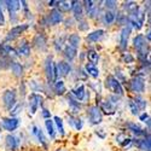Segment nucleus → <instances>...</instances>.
<instances>
[{
  "instance_id": "25",
  "label": "nucleus",
  "mask_w": 151,
  "mask_h": 151,
  "mask_svg": "<svg viewBox=\"0 0 151 151\" xmlns=\"http://www.w3.org/2000/svg\"><path fill=\"white\" fill-rule=\"evenodd\" d=\"M102 109L103 111L105 112V114H114L115 112V105L112 104L111 102H103L102 103Z\"/></svg>"
},
{
  "instance_id": "17",
  "label": "nucleus",
  "mask_w": 151,
  "mask_h": 151,
  "mask_svg": "<svg viewBox=\"0 0 151 151\" xmlns=\"http://www.w3.org/2000/svg\"><path fill=\"white\" fill-rule=\"evenodd\" d=\"M33 133L37 137V139H39V142H40L45 147H47V139H46V137L44 135L42 131H41L39 127H36V126H34V127H33Z\"/></svg>"
},
{
  "instance_id": "45",
  "label": "nucleus",
  "mask_w": 151,
  "mask_h": 151,
  "mask_svg": "<svg viewBox=\"0 0 151 151\" xmlns=\"http://www.w3.org/2000/svg\"><path fill=\"white\" fill-rule=\"evenodd\" d=\"M42 115L46 117V120H47V119H50V112H48V110L44 109V110H42Z\"/></svg>"
},
{
  "instance_id": "27",
  "label": "nucleus",
  "mask_w": 151,
  "mask_h": 151,
  "mask_svg": "<svg viewBox=\"0 0 151 151\" xmlns=\"http://www.w3.org/2000/svg\"><path fill=\"white\" fill-rule=\"evenodd\" d=\"M68 100H69V105H70V108H71V111L74 112V114L79 112L81 105H80V103L78 102V100H76V99H74L73 97H68Z\"/></svg>"
},
{
  "instance_id": "32",
  "label": "nucleus",
  "mask_w": 151,
  "mask_h": 151,
  "mask_svg": "<svg viewBox=\"0 0 151 151\" xmlns=\"http://www.w3.org/2000/svg\"><path fill=\"white\" fill-rule=\"evenodd\" d=\"M55 91L57 92V94H63V93H64L65 92V85H64V82L60 81V80L56 81V83H55Z\"/></svg>"
},
{
  "instance_id": "37",
  "label": "nucleus",
  "mask_w": 151,
  "mask_h": 151,
  "mask_svg": "<svg viewBox=\"0 0 151 151\" xmlns=\"http://www.w3.org/2000/svg\"><path fill=\"white\" fill-rule=\"evenodd\" d=\"M129 108H131V111H132L133 115H138V114H139V109H138V106L134 103V100H132V99L129 100Z\"/></svg>"
},
{
  "instance_id": "43",
  "label": "nucleus",
  "mask_w": 151,
  "mask_h": 151,
  "mask_svg": "<svg viewBox=\"0 0 151 151\" xmlns=\"http://www.w3.org/2000/svg\"><path fill=\"white\" fill-rule=\"evenodd\" d=\"M4 24H5V17H4V14H3L1 6H0V26H4Z\"/></svg>"
},
{
  "instance_id": "14",
  "label": "nucleus",
  "mask_w": 151,
  "mask_h": 151,
  "mask_svg": "<svg viewBox=\"0 0 151 151\" xmlns=\"http://www.w3.org/2000/svg\"><path fill=\"white\" fill-rule=\"evenodd\" d=\"M33 44L35 45V47L40 48V50H45L46 48V36L44 34H37L34 40H33Z\"/></svg>"
},
{
  "instance_id": "8",
  "label": "nucleus",
  "mask_w": 151,
  "mask_h": 151,
  "mask_svg": "<svg viewBox=\"0 0 151 151\" xmlns=\"http://www.w3.org/2000/svg\"><path fill=\"white\" fill-rule=\"evenodd\" d=\"M26 29H28V24H21V26L14 27V28H12V29L9 32V34H7V36H6V41H10V40L16 39V37L19 36Z\"/></svg>"
},
{
  "instance_id": "47",
  "label": "nucleus",
  "mask_w": 151,
  "mask_h": 151,
  "mask_svg": "<svg viewBox=\"0 0 151 151\" xmlns=\"http://www.w3.org/2000/svg\"><path fill=\"white\" fill-rule=\"evenodd\" d=\"M56 4H58V1H48V6H56Z\"/></svg>"
},
{
  "instance_id": "28",
  "label": "nucleus",
  "mask_w": 151,
  "mask_h": 151,
  "mask_svg": "<svg viewBox=\"0 0 151 151\" xmlns=\"http://www.w3.org/2000/svg\"><path fill=\"white\" fill-rule=\"evenodd\" d=\"M86 70L93 78H98L99 76V70L97 69V67L94 64H92V63H88V64L86 65Z\"/></svg>"
},
{
  "instance_id": "10",
  "label": "nucleus",
  "mask_w": 151,
  "mask_h": 151,
  "mask_svg": "<svg viewBox=\"0 0 151 151\" xmlns=\"http://www.w3.org/2000/svg\"><path fill=\"white\" fill-rule=\"evenodd\" d=\"M129 34H131V27L129 26H126L122 28L121 30V35H120V48L124 50L127 47L128 44V39H129Z\"/></svg>"
},
{
  "instance_id": "30",
  "label": "nucleus",
  "mask_w": 151,
  "mask_h": 151,
  "mask_svg": "<svg viewBox=\"0 0 151 151\" xmlns=\"http://www.w3.org/2000/svg\"><path fill=\"white\" fill-rule=\"evenodd\" d=\"M58 11L60 12H67L69 10H71V1H58Z\"/></svg>"
},
{
  "instance_id": "29",
  "label": "nucleus",
  "mask_w": 151,
  "mask_h": 151,
  "mask_svg": "<svg viewBox=\"0 0 151 151\" xmlns=\"http://www.w3.org/2000/svg\"><path fill=\"white\" fill-rule=\"evenodd\" d=\"M137 145H138V147H139V149H142L143 151H150V138L147 137L146 139L138 140Z\"/></svg>"
},
{
  "instance_id": "46",
  "label": "nucleus",
  "mask_w": 151,
  "mask_h": 151,
  "mask_svg": "<svg viewBox=\"0 0 151 151\" xmlns=\"http://www.w3.org/2000/svg\"><path fill=\"white\" fill-rule=\"evenodd\" d=\"M147 119H149V115L146 114V112H145V114H143V115L140 116V120H142V121H145V120H147Z\"/></svg>"
},
{
  "instance_id": "41",
  "label": "nucleus",
  "mask_w": 151,
  "mask_h": 151,
  "mask_svg": "<svg viewBox=\"0 0 151 151\" xmlns=\"http://www.w3.org/2000/svg\"><path fill=\"white\" fill-rule=\"evenodd\" d=\"M19 110H22V104H17V105H16L14 109H12L10 112H11V115H12V116H16L18 112H19Z\"/></svg>"
},
{
  "instance_id": "38",
  "label": "nucleus",
  "mask_w": 151,
  "mask_h": 151,
  "mask_svg": "<svg viewBox=\"0 0 151 151\" xmlns=\"http://www.w3.org/2000/svg\"><path fill=\"white\" fill-rule=\"evenodd\" d=\"M83 4H85V9H86V11H87V14H90V12L94 9V3L93 1H91V0H90V1H83Z\"/></svg>"
},
{
  "instance_id": "33",
  "label": "nucleus",
  "mask_w": 151,
  "mask_h": 151,
  "mask_svg": "<svg viewBox=\"0 0 151 151\" xmlns=\"http://www.w3.org/2000/svg\"><path fill=\"white\" fill-rule=\"evenodd\" d=\"M134 103H135V105L138 106V109H142V110H144L145 108H146V100L145 99H143L142 97H135V99H134Z\"/></svg>"
},
{
  "instance_id": "13",
  "label": "nucleus",
  "mask_w": 151,
  "mask_h": 151,
  "mask_svg": "<svg viewBox=\"0 0 151 151\" xmlns=\"http://www.w3.org/2000/svg\"><path fill=\"white\" fill-rule=\"evenodd\" d=\"M7 4V10L10 12V17L12 21H16V16H17V11L19 10L21 7V3L19 1H16V0H14V1H6Z\"/></svg>"
},
{
  "instance_id": "16",
  "label": "nucleus",
  "mask_w": 151,
  "mask_h": 151,
  "mask_svg": "<svg viewBox=\"0 0 151 151\" xmlns=\"http://www.w3.org/2000/svg\"><path fill=\"white\" fill-rule=\"evenodd\" d=\"M73 96L75 97L76 100H82L85 98V86L83 85H80L78 87H75V88L71 91Z\"/></svg>"
},
{
  "instance_id": "12",
  "label": "nucleus",
  "mask_w": 151,
  "mask_h": 151,
  "mask_svg": "<svg viewBox=\"0 0 151 151\" xmlns=\"http://www.w3.org/2000/svg\"><path fill=\"white\" fill-rule=\"evenodd\" d=\"M45 73L48 81H53L55 80V67L52 64V58L47 57L45 60Z\"/></svg>"
},
{
  "instance_id": "11",
  "label": "nucleus",
  "mask_w": 151,
  "mask_h": 151,
  "mask_svg": "<svg viewBox=\"0 0 151 151\" xmlns=\"http://www.w3.org/2000/svg\"><path fill=\"white\" fill-rule=\"evenodd\" d=\"M47 24H51V26H55V24H58L63 21V16L58 10H52L51 12L48 14V16L46 17Z\"/></svg>"
},
{
  "instance_id": "40",
  "label": "nucleus",
  "mask_w": 151,
  "mask_h": 151,
  "mask_svg": "<svg viewBox=\"0 0 151 151\" xmlns=\"http://www.w3.org/2000/svg\"><path fill=\"white\" fill-rule=\"evenodd\" d=\"M122 58H123V60L126 63H133L134 62V58H133V56L131 53H123Z\"/></svg>"
},
{
  "instance_id": "48",
  "label": "nucleus",
  "mask_w": 151,
  "mask_h": 151,
  "mask_svg": "<svg viewBox=\"0 0 151 151\" xmlns=\"http://www.w3.org/2000/svg\"><path fill=\"white\" fill-rule=\"evenodd\" d=\"M57 151H63V150H57Z\"/></svg>"
},
{
  "instance_id": "6",
  "label": "nucleus",
  "mask_w": 151,
  "mask_h": 151,
  "mask_svg": "<svg viewBox=\"0 0 151 151\" xmlns=\"http://www.w3.org/2000/svg\"><path fill=\"white\" fill-rule=\"evenodd\" d=\"M41 102H42V97L37 93H32L29 96V110L32 115H34L36 112L37 106H39V104H41Z\"/></svg>"
},
{
  "instance_id": "9",
  "label": "nucleus",
  "mask_w": 151,
  "mask_h": 151,
  "mask_svg": "<svg viewBox=\"0 0 151 151\" xmlns=\"http://www.w3.org/2000/svg\"><path fill=\"white\" fill-rule=\"evenodd\" d=\"M18 145H19V140L18 138L15 137V135H11L9 134L6 137V140H5V147L7 151H16L18 149Z\"/></svg>"
},
{
  "instance_id": "1",
  "label": "nucleus",
  "mask_w": 151,
  "mask_h": 151,
  "mask_svg": "<svg viewBox=\"0 0 151 151\" xmlns=\"http://www.w3.org/2000/svg\"><path fill=\"white\" fill-rule=\"evenodd\" d=\"M105 85L114 94H116V96H122L123 94V87H122V85L120 83V81L116 78L108 76L106 80H105Z\"/></svg>"
},
{
  "instance_id": "36",
  "label": "nucleus",
  "mask_w": 151,
  "mask_h": 151,
  "mask_svg": "<svg viewBox=\"0 0 151 151\" xmlns=\"http://www.w3.org/2000/svg\"><path fill=\"white\" fill-rule=\"evenodd\" d=\"M70 123H71L76 129H81V128H82V120H81V119H78V117H76V119H73V117H71Z\"/></svg>"
},
{
  "instance_id": "42",
  "label": "nucleus",
  "mask_w": 151,
  "mask_h": 151,
  "mask_svg": "<svg viewBox=\"0 0 151 151\" xmlns=\"http://www.w3.org/2000/svg\"><path fill=\"white\" fill-rule=\"evenodd\" d=\"M104 4H105V7L112 10V9H115V7H116V4H117V3H116V1H105Z\"/></svg>"
},
{
  "instance_id": "44",
  "label": "nucleus",
  "mask_w": 151,
  "mask_h": 151,
  "mask_svg": "<svg viewBox=\"0 0 151 151\" xmlns=\"http://www.w3.org/2000/svg\"><path fill=\"white\" fill-rule=\"evenodd\" d=\"M87 27H88V24H87L86 22H81V23H80V29H81V30H86Z\"/></svg>"
},
{
  "instance_id": "23",
  "label": "nucleus",
  "mask_w": 151,
  "mask_h": 151,
  "mask_svg": "<svg viewBox=\"0 0 151 151\" xmlns=\"http://www.w3.org/2000/svg\"><path fill=\"white\" fill-rule=\"evenodd\" d=\"M45 126H46V129H47V133L50 134V137L55 138V135H56V129H55V123H53V121H51L50 119H47V120L45 121Z\"/></svg>"
},
{
  "instance_id": "3",
  "label": "nucleus",
  "mask_w": 151,
  "mask_h": 151,
  "mask_svg": "<svg viewBox=\"0 0 151 151\" xmlns=\"http://www.w3.org/2000/svg\"><path fill=\"white\" fill-rule=\"evenodd\" d=\"M129 88L135 92V93H142L145 91V82H144V79L140 78V76H137V78H133L131 81H129Z\"/></svg>"
},
{
  "instance_id": "34",
  "label": "nucleus",
  "mask_w": 151,
  "mask_h": 151,
  "mask_svg": "<svg viewBox=\"0 0 151 151\" xmlns=\"http://www.w3.org/2000/svg\"><path fill=\"white\" fill-rule=\"evenodd\" d=\"M55 123L57 124V128H58V132L62 134V135H64V126H63V120L58 116H55Z\"/></svg>"
},
{
  "instance_id": "22",
  "label": "nucleus",
  "mask_w": 151,
  "mask_h": 151,
  "mask_svg": "<svg viewBox=\"0 0 151 151\" xmlns=\"http://www.w3.org/2000/svg\"><path fill=\"white\" fill-rule=\"evenodd\" d=\"M11 70H12V73H14L15 76H22V74H23V67L17 62L11 63Z\"/></svg>"
},
{
  "instance_id": "19",
  "label": "nucleus",
  "mask_w": 151,
  "mask_h": 151,
  "mask_svg": "<svg viewBox=\"0 0 151 151\" xmlns=\"http://www.w3.org/2000/svg\"><path fill=\"white\" fill-rule=\"evenodd\" d=\"M64 57L68 60H73L75 57H76V48H74V47L67 45L65 48H64Z\"/></svg>"
},
{
  "instance_id": "2",
  "label": "nucleus",
  "mask_w": 151,
  "mask_h": 151,
  "mask_svg": "<svg viewBox=\"0 0 151 151\" xmlns=\"http://www.w3.org/2000/svg\"><path fill=\"white\" fill-rule=\"evenodd\" d=\"M3 100H4V105L6 109L11 110L16 105V91L15 90H7L3 94Z\"/></svg>"
},
{
  "instance_id": "39",
  "label": "nucleus",
  "mask_w": 151,
  "mask_h": 151,
  "mask_svg": "<svg viewBox=\"0 0 151 151\" xmlns=\"http://www.w3.org/2000/svg\"><path fill=\"white\" fill-rule=\"evenodd\" d=\"M63 41H64V37H60V39H57V40L55 41V47H56L57 51H60V50H62Z\"/></svg>"
},
{
  "instance_id": "35",
  "label": "nucleus",
  "mask_w": 151,
  "mask_h": 151,
  "mask_svg": "<svg viewBox=\"0 0 151 151\" xmlns=\"http://www.w3.org/2000/svg\"><path fill=\"white\" fill-rule=\"evenodd\" d=\"M87 57H88V59H90V62L92 63V64H94V63L98 60V58H99L98 53L94 51V50H90V51L87 52Z\"/></svg>"
},
{
  "instance_id": "15",
  "label": "nucleus",
  "mask_w": 151,
  "mask_h": 151,
  "mask_svg": "<svg viewBox=\"0 0 151 151\" xmlns=\"http://www.w3.org/2000/svg\"><path fill=\"white\" fill-rule=\"evenodd\" d=\"M71 10H73L74 16L76 19L82 18V5L80 1H71Z\"/></svg>"
},
{
  "instance_id": "31",
  "label": "nucleus",
  "mask_w": 151,
  "mask_h": 151,
  "mask_svg": "<svg viewBox=\"0 0 151 151\" xmlns=\"http://www.w3.org/2000/svg\"><path fill=\"white\" fill-rule=\"evenodd\" d=\"M115 19H116V16H115V14L112 11H106L104 14V22H105V24L114 23Z\"/></svg>"
},
{
  "instance_id": "21",
  "label": "nucleus",
  "mask_w": 151,
  "mask_h": 151,
  "mask_svg": "<svg viewBox=\"0 0 151 151\" xmlns=\"http://www.w3.org/2000/svg\"><path fill=\"white\" fill-rule=\"evenodd\" d=\"M68 45L74 47V48H78L79 45H80V36L78 34H71L69 37H68Z\"/></svg>"
},
{
  "instance_id": "26",
  "label": "nucleus",
  "mask_w": 151,
  "mask_h": 151,
  "mask_svg": "<svg viewBox=\"0 0 151 151\" xmlns=\"http://www.w3.org/2000/svg\"><path fill=\"white\" fill-rule=\"evenodd\" d=\"M19 53L22 56H26V57L30 55V46L26 40L22 41V44L19 45Z\"/></svg>"
},
{
  "instance_id": "7",
  "label": "nucleus",
  "mask_w": 151,
  "mask_h": 151,
  "mask_svg": "<svg viewBox=\"0 0 151 151\" xmlns=\"http://www.w3.org/2000/svg\"><path fill=\"white\" fill-rule=\"evenodd\" d=\"M21 121L16 117H6L3 120V127L9 131V132H12V131H15L18 128V126H19Z\"/></svg>"
},
{
  "instance_id": "4",
  "label": "nucleus",
  "mask_w": 151,
  "mask_h": 151,
  "mask_svg": "<svg viewBox=\"0 0 151 151\" xmlns=\"http://www.w3.org/2000/svg\"><path fill=\"white\" fill-rule=\"evenodd\" d=\"M88 119L92 124H98L102 122V111L97 105H93L88 109Z\"/></svg>"
},
{
  "instance_id": "18",
  "label": "nucleus",
  "mask_w": 151,
  "mask_h": 151,
  "mask_svg": "<svg viewBox=\"0 0 151 151\" xmlns=\"http://www.w3.org/2000/svg\"><path fill=\"white\" fill-rule=\"evenodd\" d=\"M126 127H127L131 132H133L135 135H145V132L139 127L138 124H135V123H132V122H129V123H127L126 124Z\"/></svg>"
},
{
  "instance_id": "20",
  "label": "nucleus",
  "mask_w": 151,
  "mask_h": 151,
  "mask_svg": "<svg viewBox=\"0 0 151 151\" xmlns=\"http://www.w3.org/2000/svg\"><path fill=\"white\" fill-rule=\"evenodd\" d=\"M103 35H104V30H103V29H99V30H96V32H93V33H91V34L87 35V40L96 42V41H98V40L102 39Z\"/></svg>"
},
{
  "instance_id": "24",
  "label": "nucleus",
  "mask_w": 151,
  "mask_h": 151,
  "mask_svg": "<svg viewBox=\"0 0 151 151\" xmlns=\"http://www.w3.org/2000/svg\"><path fill=\"white\" fill-rule=\"evenodd\" d=\"M116 139H117V143H119L121 146H123V147L131 145V143H132V139H131V138L126 137L124 134H120V135H117Z\"/></svg>"
},
{
  "instance_id": "5",
  "label": "nucleus",
  "mask_w": 151,
  "mask_h": 151,
  "mask_svg": "<svg viewBox=\"0 0 151 151\" xmlns=\"http://www.w3.org/2000/svg\"><path fill=\"white\" fill-rule=\"evenodd\" d=\"M71 68L69 65V63L67 62H58L57 65H55V78L59 76H67V75L70 73Z\"/></svg>"
}]
</instances>
